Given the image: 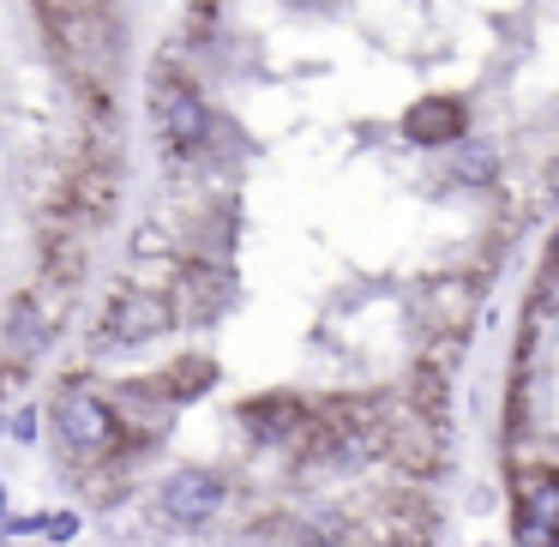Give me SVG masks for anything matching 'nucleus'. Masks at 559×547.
<instances>
[{
  "mask_svg": "<svg viewBox=\"0 0 559 547\" xmlns=\"http://www.w3.org/2000/svg\"><path fill=\"white\" fill-rule=\"evenodd\" d=\"M217 385V361H205V355H187V361H175L169 373L151 379V397L169 403V409H181V403L205 397V391Z\"/></svg>",
  "mask_w": 559,
  "mask_h": 547,
  "instance_id": "f8f14e48",
  "label": "nucleus"
},
{
  "mask_svg": "<svg viewBox=\"0 0 559 547\" xmlns=\"http://www.w3.org/2000/svg\"><path fill=\"white\" fill-rule=\"evenodd\" d=\"M49 343H55V313L37 295H13V307H7V349H13V361H37Z\"/></svg>",
  "mask_w": 559,
  "mask_h": 547,
  "instance_id": "9b49d317",
  "label": "nucleus"
},
{
  "mask_svg": "<svg viewBox=\"0 0 559 547\" xmlns=\"http://www.w3.org/2000/svg\"><path fill=\"white\" fill-rule=\"evenodd\" d=\"M511 530H518V547H559V463L523 475Z\"/></svg>",
  "mask_w": 559,
  "mask_h": 547,
  "instance_id": "0eeeda50",
  "label": "nucleus"
},
{
  "mask_svg": "<svg viewBox=\"0 0 559 547\" xmlns=\"http://www.w3.org/2000/svg\"><path fill=\"white\" fill-rule=\"evenodd\" d=\"M37 421H43V415H37V409H19V415H13V421H0V427H7V433H13V439H19V445H37V433H43V427H37Z\"/></svg>",
  "mask_w": 559,
  "mask_h": 547,
  "instance_id": "dca6fc26",
  "label": "nucleus"
},
{
  "mask_svg": "<svg viewBox=\"0 0 559 547\" xmlns=\"http://www.w3.org/2000/svg\"><path fill=\"white\" fill-rule=\"evenodd\" d=\"M469 133V109H463V97H445V91H433V97L409 103L403 109V139L421 151H445L451 139Z\"/></svg>",
  "mask_w": 559,
  "mask_h": 547,
  "instance_id": "6e6552de",
  "label": "nucleus"
},
{
  "mask_svg": "<svg viewBox=\"0 0 559 547\" xmlns=\"http://www.w3.org/2000/svg\"><path fill=\"white\" fill-rule=\"evenodd\" d=\"M49 415H55V445H61L73 463H103V469H121L139 445H151V433L127 439L121 403L103 397L97 385H85V379H67V385L55 391V409Z\"/></svg>",
  "mask_w": 559,
  "mask_h": 547,
  "instance_id": "f257e3e1",
  "label": "nucleus"
},
{
  "mask_svg": "<svg viewBox=\"0 0 559 547\" xmlns=\"http://www.w3.org/2000/svg\"><path fill=\"white\" fill-rule=\"evenodd\" d=\"M43 277L67 283V289L85 277V241H79V229H49L43 235Z\"/></svg>",
  "mask_w": 559,
  "mask_h": 547,
  "instance_id": "ddd939ff",
  "label": "nucleus"
},
{
  "mask_svg": "<svg viewBox=\"0 0 559 547\" xmlns=\"http://www.w3.org/2000/svg\"><path fill=\"white\" fill-rule=\"evenodd\" d=\"M499 181V145L481 133H463L445 145V187L457 193H481V187Z\"/></svg>",
  "mask_w": 559,
  "mask_h": 547,
  "instance_id": "9d476101",
  "label": "nucleus"
},
{
  "mask_svg": "<svg viewBox=\"0 0 559 547\" xmlns=\"http://www.w3.org/2000/svg\"><path fill=\"white\" fill-rule=\"evenodd\" d=\"M421 307H433V313H427V331H433V337H445V331H463L475 319V307H481V283L475 277H433L421 289Z\"/></svg>",
  "mask_w": 559,
  "mask_h": 547,
  "instance_id": "1a4fd4ad",
  "label": "nucleus"
},
{
  "mask_svg": "<svg viewBox=\"0 0 559 547\" xmlns=\"http://www.w3.org/2000/svg\"><path fill=\"white\" fill-rule=\"evenodd\" d=\"M235 421H241V433L253 439V445L295 451L307 433V421H313V403H307L301 391H259V397H247L241 409H235Z\"/></svg>",
  "mask_w": 559,
  "mask_h": 547,
  "instance_id": "423d86ee",
  "label": "nucleus"
},
{
  "mask_svg": "<svg viewBox=\"0 0 559 547\" xmlns=\"http://www.w3.org/2000/svg\"><path fill=\"white\" fill-rule=\"evenodd\" d=\"M67 217L73 223H103L115 211V175H79L73 187H67Z\"/></svg>",
  "mask_w": 559,
  "mask_h": 547,
  "instance_id": "4468645a",
  "label": "nucleus"
},
{
  "mask_svg": "<svg viewBox=\"0 0 559 547\" xmlns=\"http://www.w3.org/2000/svg\"><path fill=\"white\" fill-rule=\"evenodd\" d=\"M151 506H157V518L175 523V530H205V523L223 518V506H229V475L205 469V463L169 469L157 481V494H151Z\"/></svg>",
  "mask_w": 559,
  "mask_h": 547,
  "instance_id": "f03ea898",
  "label": "nucleus"
},
{
  "mask_svg": "<svg viewBox=\"0 0 559 547\" xmlns=\"http://www.w3.org/2000/svg\"><path fill=\"white\" fill-rule=\"evenodd\" d=\"M235 307V271L223 259H193L181 265V277L169 283V313L175 325H217Z\"/></svg>",
  "mask_w": 559,
  "mask_h": 547,
  "instance_id": "39448f33",
  "label": "nucleus"
},
{
  "mask_svg": "<svg viewBox=\"0 0 559 547\" xmlns=\"http://www.w3.org/2000/svg\"><path fill=\"white\" fill-rule=\"evenodd\" d=\"M163 331H175L169 295H157V289H145V283H133V289H115V295H109L97 343H103V349H145V343L163 337Z\"/></svg>",
  "mask_w": 559,
  "mask_h": 547,
  "instance_id": "7ed1b4c3",
  "label": "nucleus"
},
{
  "mask_svg": "<svg viewBox=\"0 0 559 547\" xmlns=\"http://www.w3.org/2000/svg\"><path fill=\"white\" fill-rule=\"evenodd\" d=\"M79 530H85V518H79V511H37V535H43V542H55V547L73 542Z\"/></svg>",
  "mask_w": 559,
  "mask_h": 547,
  "instance_id": "2eb2a0df",
  "label": "nucleus"
},
{
  "mask_svg": "<svg viewBox=\"0 0 559 547\" xmlns=\"http://www.w3.org/2000/svg\"><path fill=\"white\" fill-rule=\"evenodd\" d=\"M547 253H554V265H559V229H554V247H547Z\"/></svg>",
  "mask_w": 559,
  "mask_h": 547,
  "instance_id": "f3484780",
  "label": "nucleus"
},
{
  "mask_svg": "<svg viewBox=\"0 0 559 547\" xmlns=\"http://www.w3.org/2000/svg\"><path fill=\"white\" fill-rule=\"evenodd\" d=\"M151 109H157V127H163V145L175 157H205L211 133H217V115H211L205 91L187 85V79H163V91H151Z\"/></svg>",
  "mask_w": 559,
  "mask_h": 547,
  "instance_id": "20e7f679",
  "label": "nucleus"
}]
</instances>
